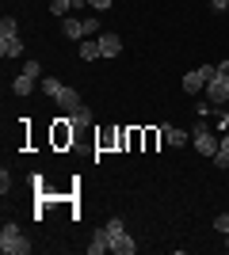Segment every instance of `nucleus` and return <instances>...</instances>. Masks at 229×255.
I'll use <instances>...</instances> for the list:
<instances>
[{
    "label": "nucleus",
    "instance_id": "f257e3e1",
    "mask_svg": "<svg viewBox=\"0 0 229 255\" xmlns=\"http://www.w3.org/2000/svg\"><path fill=\"white\" fill-rule=\"evenodd\" d=\"M191 141H195V152H203V156H210V160L222 149V141L214 137V126H210V122H191Z\"/></svg>",
    "mask_w": 229,
    "mask_h": 255
},
{
    "label": "nucleus",
    "instance_id": "f03ea898",
    "mask_svg": "<svg viewBox=\"0 0 229 255\" xmlns=\"http://www.w3.org/2000/svg\"><path fill=\"white\" fill-rule=\"evenodd\" d=\"M0 252H4V255H27V252H31L27 236L19 233V225H15V221H8L4 229H0Z\"/></svg>",
    "mask_w": 229,
    "mask_h": 255
},
{
    "label": "nucleus",
    "instance_id": "7ed1b4c3",
    "mask_svg": "<svg viewBox=\"0 0 229 255\" xmlns=\"http://www.w3.org/2000/svg\"><path fill=\"white\" fill-rule=\"evenodd\" d=\"M107 236H111V252H119V255H134V252H138V244L130 240L122 217H111V221H107Z\"/></svg>",
    "mask_w": 229,
    "mask_h": 255
},
{
    "label": "nucleus",
    "instance_id": "20e7f679",
    "mask_svg": "<svg viewBox=\"0 0 229 255\" xmlns=\"http://www.w3.org/2000/svg\"><path fill=\"white\" fill-rule=\"evenodd\" d=\"M218 73V65H199V69H191V73L184 76V92H207V84H210V76Z\"/></svg>",
    "mask_w": 229,
    "mask_h": 255
},
{
    "label": "nucleus",
    "instance_id": "39448f33",
    "mask_svg": "<svg viewBox=\"0 0 229 255\" xmlns=\"http://www.w3.org/2000/svg\"><path fill=\"white\" fill-rule=\"evenodd\" d=\"M207 99H210L214 107H226V103H229V80H226L222 73L210 76V84H207Z\"/></svg>",
    "mask_w": 229,
    "mask_h": 255
},
{
    "label": "nucleus",
    "instance_id": "423d86ee",
    "mask_svg": "<svg viewBox=\"0 0 229 255\" xmlns=\"http://www.w3.org/2000/svg\"><path fill=\"white\" fill-rule=\"evenodd\" d=\"M54 103L61 107V115H65V118H73V115H80V111H84V103H80V96H76L73 88H65V92H61Z\"/></svg>",
    "mask_w": 229,
    "mask_h": 255
},
{
    "label": "nucleus",
    "instance_id": "0eeeda50",
    "mask_svg": "<svg viewBox=\"0 0 229 255\" xmlns=\"http://www.w3.org/2000/svg\"><path fill=\"white\" fill-rule=\"evenodd\" d=\"M96 42H99V53H103V57H119V53H122V38L115 31H103Z\"/></svg>",
    "mask_w": 229,
    "mask_h": 255
},
{
    "label": "nucleus",
    "instance_id": "6e6552de",
    "mask_svg": "<svg viewBox=\"0 0 229 255\" xmlns=\"http://www.w3.org/2000/svg\"><path fill=\"white\" fill-rule=\"evenodd\" d=\"M23 53V38L19 34H0V57L11 61V57H19Z\"/></svg>",
    "mask_w": 229,
    "mask_h": 255
},
{
    "label": "nucleus",
    "instance_id": "1a4fd4ad",
    "mask_svg": "<svg viewBox=\"0 0 229 255\" xmlns=\"http://www.w3.org/2000/svg\"><path fill=\"white\" fill-rule=\"evenodd\" d=\"M61 31H65L69 42H84V19H73V15H61Z\"/></svg>",
    "mask_w": 229,
    "mask_h": 255
},
{
    "label": "nucleus",
    "instance_id": "9d476101",
    "mask_svg": "<svg viewBox=\"0 0 229 255\" xmlns=\"http://www.w3.org/2000/svg\"><path fill=\"white\" fill-rule=\"evenodd\" d=\"M111 252V236H107V225L103 229H96V236H92V244H88V255H103Z\"/></svg>",
    "mask_w": 229,
    "mask_h": 255
},
{
    "label": "nucleus",
    "instance_id": "9b49d317",
    "mask_svg": "<svg viewBox=\"0 0 229 255\" xmlns=\"http://www.w3.org/2000/svg\"><path fill=\"white\" fill-rule=\"evenodd\" d=\"M34 80H38V76H31V73H19L15 80H11V92H15V96H31V92H34Z\"/></svg>",
    "mask_w": 229,
    "mask_h": 255
},
{
    "label": "nucleus",
    "instance_id": "f8f14e48",
    "mask_svg": "<svg viewBox=\"0 0 229 255\" xmlns=\"http://www.w3.org/2000/svg\"><path fill=\"white\" fill-rule=\"evenodd\" d=\"M161 133H164V141H168L172 149H184V145H187V133H184V129H176V126H161Z\"/></svg>",
    "mask_w": 229,
    "mask_h": 255
},
{
    "label": "nucleus",
    "instance_id": "ddd939ff",
    "mask_svg": "<svg viewBox=\"0 0 229 255\" xmlns=\"http://www.w3.org/2000/svg\"><path fill=\"white\" fill-rule=\"evenodd\" d=\"M214 168H229V129L222 133V149L214 152Z\"/></svg>",
    "mask_w": 229,
    "mask_h": 255
},
{
    "label": "nucleus",
    "instance_id": "4468645a",
    "mask_svg": "<svg viewBox=\"0 0 229 255\" xmlns=\"http://www.w3.org/2000/svg\"><path fill=\"white\" fill-rule=\"evenodd\" d=\"M42 92H46L50 99H57L61 92H65V84H61V80H54V76H42Z\"/></svg>",
    "mask_w": 229,
    "mask_h": 255
},
{
    "label": "nucleus",
    "instance_id": "2eb2a0df",
    "mask_svg": "<svg viewBox=\"0 0 229 255\" xmlns=\"http://www.w3.org/2000/svg\"><path fill=\"white\" fill-rule=\"evenodd\" d=\"M80 57H84V61H96V57H103V53H99V42L84 38V42H80Z\"/></svg>",
    "mask_w": 229,
    "mask_h": 255
},
{
    "label": "nucleus",
    "instance_id": "dca6fc26",
    "mask_svg": "<svg viewBox=\"0 0 229 255\" xmlns=\"http://www.w3.org/2000/svg\"><path fill=\"white\" fill-rule=\"evenodd\" d=\"M0 34H19V23H15V15H4V19H0Z\"/></svg>",
    "mask_w": 229,
    "mask_h": 255
},
{
    "label": "nucleus",
    "instance_id": "f3484780",
    "mask_svg": "<svg viewBox=\"0 0 229 255\" xmlns=\"http://www.w3.org/2000/svg\"><path fill=\"white\" fill-rule=\"evenodd\" d=\"M50 11H54V15H69V11H73V0H50Z\"/></svg>",
    "mask_w": 229,
    "mask_h": 255
},
{
    "label": "nucleus",
    "instance_id": "a211bd4d",
    "mask_svg": "<svg viewBox=\"0 0 229 255\" xmlns=\"http://www.w3.org/2000/svg\"><path fill=\"white\" fill-rule=\"evenodd\" d=\"M214 229H218L222 236H229V213H222V217H214Z\"/></svg>",
    "mask_w": 229,
    "mask_h": 255
},
{
    "label": "nucleus",
    "instance_id": "6ab92c4d",
    "mask_svg": "<svg viewBox=\"0 0 229 255\" xmlns=\"http://www.w3.org/2000/svg\"><path fill=\"white\" fill-rule=\"evenodd\" d=\"M8 187H11V175H8V168L0 171V194H8Z\"/></svg>",
    "mask_w": 229,
    "mask_h": 255
},
{
    "label": "nucleus",
    "instance_id": "aec40b11",
    "mask_svg": "<svg viewBox=\"0 0 229 255\" xmlns=\"http://www.w3.org/2000/svg\"><path fill=\"white\" fill-rule=\"evenodd\" d=\"M88 4H92L96 11H107V8H111V0H88Z\"/></svg>",
    "mask_w": 229,
    "mask_h": 255
},
{
    "label": "nucleus",
    "instance_id": "412c9836",
    "mask_svg": "<svg viewBox=\"0 0 229 255\" xmlns=\"http://www.w3.org/2000/svg\"><path fill=\"white\" fill-rule=\"evenodd\" d=\"M210 8H214V11H226V8H229V0H210Z\"/></svg>",
    "mask_w": 229,
    "mask_h": 255
},
{
    "label": "nucleus",
    "instance_id": "4be33fe9",
    "mask_svg": "<svg viewBox=\"0 0 229 255\" xmlns=\"http://www.w3.org/2000/svg\"><path fill=\"white\" fill-rule=\"evenodd\" d=\"M222 126H226V129H229V118H226V115H222Z\"/></svg>",
    "mask_w": 229,
    "mask_h": 255
},
{
    "label": "nucleus",
    "instance_id": "5701e85b",
    "mask_svg": "<svg viewBox=\"0 0 229 255\" xmlns=\"http://www.w3.org/2000/svg\"><path fill=\"white\" fill-rule=\"evenodd\" d=\"M226 248H229V236H226Z\"/></svg>",
    "mask_w": 229,
    "mask_h": 255
}]
</instances>
